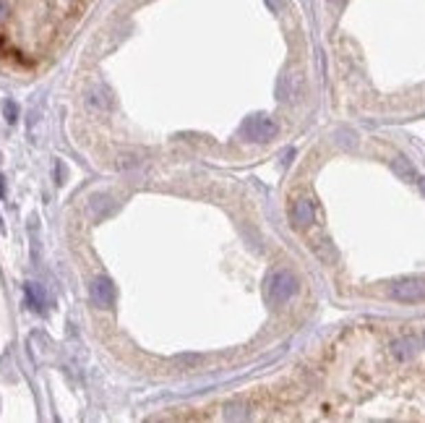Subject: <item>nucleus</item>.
Returning a JSON list of instances; mask_svg holds the SVG:
<instances>
[{
    "instance_id": "nucleus-6",
    "label": "nucleus",
    "mask_w": 425,
    "mask_h": 423,
    "mask_svg": "<svg viewBox=\"0 0 425 423\" xmlns=\"http://www.w3.org/2000/svg\"><path fill=\"white\" fill-rule=\"evenodd\" d=\"M310 249L316 251V256L321 259V262H334L336 259V253H334V249L326 243V240H321V238H313L310 240Z\"/></svg>"
},
{
    "instance_id": "nucleus-7",
    "label": "nucleus",
    "mask_w": 425,
    "mask_h": 423,
    "mask_svg": "<svg viewBox=\"0 0 425 423\" xmlns=\"http://www.w3.org/2000/svg\"><path fill=\"white\" fill-rule=\"evenodd\" d=\"M394 170L400 172L404 181H415V168H413V165H410V162H407L404 157H397V159H394Z\"/></svg>"
},
{
    "instance_id": "nucleus-2",
    "label": "nucleus",
    "mask_w": 425,
    "mask_h": 423,
    "mask_svg": "<svg viewBox=\"0 0 425 423\" xmlns=\"http://www.w3.org/2000/svg\"><path fill=\"white\" fill-rule=\"evenodd\" d=\"M290 220L297 230H308L316 220V209H313V201L306 196H295L290 201Z\"/></svg>"
},
{
    "instance_id": "nucleus-1",
    "label": "nucleus",
    "mask_w": 425,
    "mask_h": 423,
    "mask_svg": "<svg viewBox=\"0 0 425 423\" xmlns=\"http://www.w3.org/2000/svg\"><path fill=\"white\" fill-rule=\"evenodd\" d=\"M297 293V277L290 269H277L266 279V301L271 306H284Z\"/></svg>"
},
{
    "instance_id": "nucleus-10",
    "label": "nucleus",
    "mask_w": 425,
    "mask_h": 423,
    "mask_svg": "<svg viewBox=\"0 0 425 423\" xmlns=\"http://www.w3.org/2000/svg\"><path fill=\"white\" fill-rule=\"evenodd\" d=\"M5 19H8V0H0V27L5 24Z\"/></svg>"
},
{
    "instance_id": "nucleus-11",
    "label": "nucleus",
    "mask_w": 425,
    "mask_h": 423,
    "mask_svg": "<svg viewBox=\"0 0 425 423\" xmlns=\"http://www.w3.org/2000/svg\"><path fill=\"white\" fill-rule=\"evenodd\" d=\"M420 188H423V194H425V178H423V181H420Z\"/></svg>"
},
{
    "instance_id": "nucleus-9",
    "label": "nucleus",
    "mask_w": 425,
    "mask_h": 423,
    "mask_svg": "<svg viewBox=\"0 0 425 423\" xmlns=\"http://www.w3.org/2000/svg\"><path fill=\"white\" fill-rule=\"evenodd\" d=\"M3 113H5V118L13 123V120H16V115H19V107H16V102L5 100V102H3Z\"/></svg>"
},
{
    "instance_id": "nucleus-4",
    "label": "nucleus",
    "mask_w": 425,
    "mask_h": 423,
    "mask_svg": "<svg viewBox=\"0 0 425 423\" xmlns=\"http://www.w3.org/2000/svg\"><path fill=\"white\" fill-rule=\"evenodd\" d=\"M391 298H397L400 304H420L425 301V285L417 279H402L391 288Z\"/></svg>"
},
{
    "instance_id": "nucleus-5",
    "label": "nucleus",
    "mask_w": 425,
    "mask_h": 423,
    "mask_svg": "<svg viewBox=\"0 0 425 423\" xmlns=\"http://www.w3.org/2000/svg\"><path fill=\"white\" fill-rule=\"evenodd\" d=\"M91 301L100 308H110L115 304V285L110 277H97L91 282Z\"/></svg>"
},
{
    "instance_id": "nucleus-3",
    "label": "nucleus",
    "mask_w": 425,
    "mask_h": 423,
    "mask_svg": "<svg viewBox=\"0 0 425 423\" xmlns=\"http://www.w3.org/2000/svg\"><path fill=\"white\" fill-rule=\"evenodd\" d=\"M243 136L251 139V141H266V139H274L277 136V126L271 118H248L243 123Z\"/></svg>"
},
{
    "instance_id": "nucleus-12",
    "label": "nucleus",
    "mask_w": 425,
    "mask_h": 423,
    "mask_svg": "<svg viewBox=\"0 0 425 423\" xmlns=\"http://www.w3.org/2000/svg\"><path fill=\"white\" fill-rule=\"evenodd\" d=\"M332 3H342V0H332Z\"/></svg>"
},
{
    "instance_id": "nucleus-8",
    "label": "nucleus",
    "mask_w": 425,
    "mask_h": 423,
    "mask_svg": "<svg viewBox=\"0 0 425 423\" xmlns=\"http://www.w3.org/2000/svg\"><path fill=\"white\" fill-rule=\"evenodd\" d=\"M26 301L32 304V308L42 311V293H39L37 285H26Z\"/></svg>"
}]
</instances>
